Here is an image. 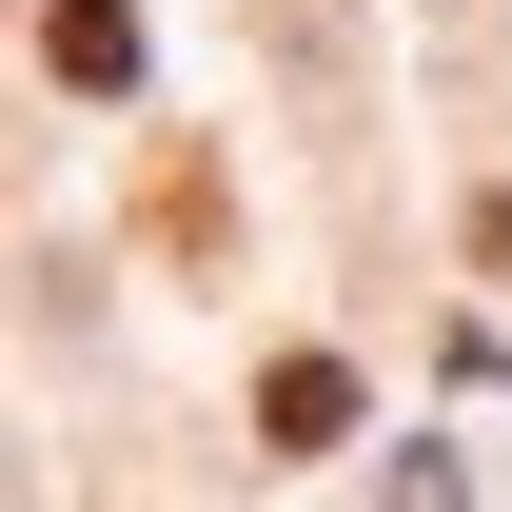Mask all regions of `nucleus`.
Listing matches in <instances>:
<instances>
[{"mask_svg": "<svg viewBox=\"0 0 512 512\" xmlns=\"http://www.w3.org/2000/svg\"><path fill=\"white\" fill-rule=\"evenodd\" d=\"M40 60H60L79 99H119V79H138V0H60V20H40Z\"/></svg>", "mask_w": 512, "mask_h": 512, "instance_id": "2", "label": "nucleus"}, {"mask_svg": "<svg viewBox=\"0 0 512 512\" xmlns=\"http://www.w3.org/2000/svg\"><path fill=\"white\" fill-rule=\"evenodd\" d=\"M256 434H276V453H335V434H355V375H335V355H276V375H256Z\"/></svg>", "mask_w": 512, "mask_h": 512, "instance_id": "1", "label": "nucleus"}]
</instances>
